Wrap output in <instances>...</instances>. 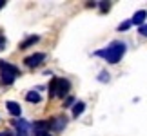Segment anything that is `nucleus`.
<instances>
[{"mask_svg":"<svg viewBox=\"0 0 147 136\" xmlns=\"http://www.w3.org/2000/svg\"><path fill=\"white\" fill-rule=\"evenodd\" d=\"M125 51H127L125 44L120 42V40H115V42H111L107 45V47L94 51V56H102V58L105 62H109V64H118V62L122 60V56L125 55Z\"/></svg>","mask_w":147,"mask_h":136,"instance_id":"obj_1","label":"nucleus"},{"mask_svg":"<svg viewBox=\"0 0 147 136\" xmlns=\"http://www.w3.org/2000/svg\"><path fill=\"white\" fill-rule=\"evenodd\" d=\"M71 89V83L69 80H65V78H53L49 83V96L53 98V96H58V98H64L67 96Z\"/></svg>","mask_w":147,"mask_h":136,"instance_id":"obj_2","label":"nucleus"},{"mask_svg":"<svg viewBox=\"0 0 147 136\" xmlns=\"http://www.w3.org/2000/svg\"><path fill=\"white\" fill-rule=\"evenodd\" d=\"M16 75H18V67H15L13 64H9L5 60H0V78L5 86H11L15 82Z\"/></svg>","mask_w":147,"mask_h":136,"instance_id":"obj_3","label":"nucleus"},{"mask_svg":"<svg viewBox=\"0 0 147 136\" xmlns=\"http://www.w3.org/2000/svg\"><path fill=\"white\" fill-rule=\"evenodd\" d=\"M44 60H46V55H44V53H35V55L27 56L24 62H26L27 67H36V65H40Z\"/></svg>","mask_w":147,"mask_h":136,"instance_id":"obj_4","label":"nucleus"},{"mask_svg":"<svg viewBox=\"0 0 147 136\" xmlns=\"http://www.w3.org/2000/svg\"><path fill=\"white\" fill-rule=\"evenodd\" d=\"M13 125L16 127V136H29V123H27L26 120H13Z\"/></svg>","mask_w":147,"mask_h":136,"instance_id":"obj_5","label":"nucleus"},{"mask_svg":"<svg viewBox=\"0 0 147 136\" xmlns=\"http://www.w3.org/2000/svg\"><path fill=\"white\" fill-rule=\"evenodd\" d=\"M67 125V118L65 116H58V118H55V120H49V129L51 131H62Z\"/></svg>","mask_w":147,"mask_h":136,"instance_id":"obj_6","label":"nucleus"},{"mask_svg":"<svg viewBox=\"0 0 147 136\" xmlns=\"http://www.w3.org/2000/svg\"><path fill=\"white\" fill-rule=\"evenodd\" d=\"M145 18H147V11H136V13H134V16L129 22H131V26H144V22H145Z\"/></svg>","mask_w":147,"mask_h":136,"instance_id":"obj_7","label":"nucleus"},{"mask_svg":"<svg viewBox=\"0 0 147 136\" xmlns=\"http://www.w3.org/2000/svg\"><path fill=\"white\" fill-rule=\"evenodd\" d=\"M5 107H7L9 114H13V116H20L22 107H20L18 104H16V102H5Z\"/></svg>","mask_w":147,"mask_h":136,"instance_id":"obj_8","label":"nucleus"},{"mask_svg":"<svg viewBox=\"0 0 147 136\" xmlns=\"http://www.w3.org/2000/svg\"><path fill=\"white\" fill-rule=\"evenodd\" d=\"M38 40H40V36H36V35H35V36H29V38H26V40L18 45V47H20V49H27V47H31V45H35Z\"/></svg>","mask_w":147,"mask_h":136,"instance_id":"obj_9","label":"nucleus"},{"mask_svg":"<svg viewBox=\"0 0 147 136\" xmlns=\"http://www.w3.org/2000/svg\"><path fill=\"white\" fill-rule=\"evenodd\" d=\"M84 111H86V104H84V102H76V104L73 105V116L75 118H78Z\"/></svg>","mask_w":147,"mask_h":136,"instance_id":"obj_10","label":"nucleus"},{"mask_svg":"<svg viewBox=\"0 0 147 136\" xmlns=\"http://www.w3.org/2000/svg\"><path fill=\"white\" fill-rule=\"evenodd\" d=\"M26 100L29 102V104H38V102L42 100V96L36 93V91H29V93L26 94Z\"/></svg>","mask_w":147,"mask_h":136,"instance_id":"obj_11","label":"nucleus"},{"mask_svg":"<svg viewBox=\"0 0 147 136\" xmlns=\"http://www.w3.org/2000/svg\"><path fill=\"white\" fill-rule=\"evenodd\" d=\"M33 129L36 131H49V120H42V122H35L33 123Z\"/></svg>","mask_w":147,"mask_h":136,"instance_id":"obj_12","label":"nucleus"},{"mask_svg":"<svg viewBox=\"0 0 147 136\" xmlns=\"http://www.w3.org/2000/svg\"><path fill=\"white\" fill-rule=\"evenodd\" d=\"M100 82H109V73H105V71H102L100 73V78H98Z\"/></svg>","mask_w":147,"mask_h":136,"instance_id":"obj_13","label":"nucleus"},{"mask_svg":"<svg viewBox=\"0 0 147 136\" xmlns=\"http://www.w3.org/2000/svg\"><path fill=\"white\" fill-rule=\"evenodd\" d=\"M129 27H131V22H123V24L118 26V31H127Z\"/></svg>","mask_w":147,"mask_h":136,"instance_id":"obj_14","label":"nucleus"},{"mask_svg":"<svg viewBox=\"0 0 147 136\" xmlns=\"http://www.w3.org/2000/svg\"><path fill=\"white\" fill-rule=\"evenodd\" d=\"M98 4H100V9H102V11H107V9L111 7L109 2H98Z\"/></svg>","mask_w":147,"mask_h":136,"instance_id":"obj_15","label":"nucleus"},{"mask_svg":"<svg viewBox=\"0 0 147 136\" xmlns=\"http://www.w3.org/2000/svg\"><path fill=\"white\" fill-rule=\"evenodd\" d=\"M73 104H75V98H73V96H69V98L65 100V105H64V107H73Z\"/></svg>","mask_w":147,"mask_h":136,"instance_id":"obj_16","label":"nucleus"},{"mask_svg":"<svg viewBox=\"0 0 147 136\" xmlns=\"http://www.w3.org/2000/svg\"><path fill=\"white\" fill-rule=\"evenodd\" d=\"M35 136H51V134H49V131H36Z\"/></svg>","mask_w":147,"mask_h":136,"instance_id":"obj_17","label":"nucleus"},{"mask_svg":"<svg viewBox=\"0 0 147 136\" xmlns=\"http://www.w3.org/2000/svg\"><path fill=\"white\" fill-rule=\"evenodd\" d=\"M4 47H5V36L0 35V49H4Z\"/></svg>","mask_w":147,"mask_h":136,"instance_id":"obj_18","label":"nucleus"},{"mask_svg":"<svg viewBox=\"0 0 147 136\" xmlns=\"http://www.w3.org/2000/svg\"><path fill=\"white\" fill-rule=\"evenodd\" d=\"M140 35L147 36V26H140Z\"/></svg>","mask_w":147,"mask_h":136,"instance_id":"obj_19","label":"nucleus"},{"mask_svg":"<svg viewBox=\"0 0 147 136\" xmlns=\"http://www.w3.org/2000/svg\"><path fill=\"white\" fill-rule=\"evenodd\" d=\"M0 136H13V134H11L9 131H4V133H0Z\"/></svg>","mask_w":147,"mask_h":136,"instance_id":"obj_20","label":"nucleus"},{"mask_svg":"<svg viewBox=\"0 0 147 136\" xmlns=\"http://www.w3.org/2000/svg\"><path fill=\"white\" fill-rule=\"evenodd\" d=\"M4 5H5V0H0V9H2Z\"/></svg>","mask_w":147,"mask_h":136,"instance_id":"obj_21","label":"nucleus"}]
</instances>
